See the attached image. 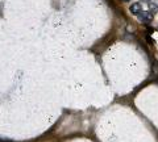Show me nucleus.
Here are the masks:
<instances>
[{"label":"nucleus","instance_id":"obj_3","mask_svg":"<svg viewBox=\"0 0 158 142\" xmlns=\"http://www.w3.org/2000/svg\"><path fill=\"white\" fill-rule=\"evenodd\" d=\"M123 2H129V0H123Z\"/></svg>","mask_w":158,"mask_h":142},{"label":"nucleus","instance_id":"obj_1","mask_svg":"<svg viewBox=\"0 0 158 142\" xmlns=\"http://www.w3.org/2000/svg\"><path fill=\"white\" fill-rule=\"evenodd\" d=\"M137 16H138V18H140L141 22H145V24H149L153 20L152 12H141V13H138Z\"/></svg>","mask_w":158,"mask_h":142},{"label":"nucleus","instance_id":"obj_2","mask_svg":"<svg viewBox=\"0 0 158 142\" xmlns=\"http://www.w3.org/2000/svg\"><path fill=\"white\" fill-rule=\"evenodd\" d=\"M129 9H131L132 14H138V13H141V12H142V7H141V4H140V3H133Z\"/></svg>","mask_w":158,"mask_h":142}]
</instances>
